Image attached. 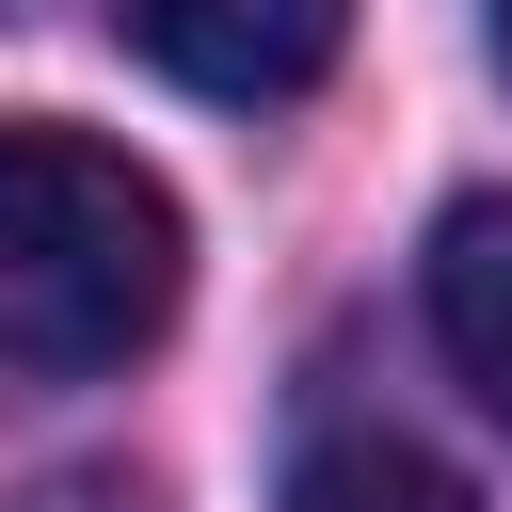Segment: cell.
<instances>
[{
  "label": "cell",
  "instance_id": "1",
  "mask_svg": "<svg viewBox=\"0 0 512 512\" xmlns=\"http://www.w3.org/2000/svg\"><path fill=\"white\" fill-rule=\"evenodd\" d=\"M176 192L96 128H0V368L80 384L176 320Z\"/></svg>",
  "mask_w": 512,
  "mask_h": 512
},
{
  "label": "cell",
  "instance_id": "2",
  "mask_svg": "<svg viewBox=\"0 0 512 512\" xmlns=\"http://www.w3.org/2000/svg\"><path fill=\"white\" fill-rule=\"evenodd\" d=\"M112 32H128L160 80H192V96L256 112V96H304V80L336 64L352 0H112Z\"/></svg>",
  "mask_w": 512,
  "mask_h": 512
},
{
  "label": "cell",
  "instance_id": "3",
  "mask_svg": "<svg viewBox=\"0 0 512 512\" xmlns=\"http://www.w3.org/2000/svg\"><path fill=\"white\" fill-rule=\"evenodd\" d=\"M432 336H448V368L480 384V416L512 432V192H464V208L432 224Z\"/></svg>",
  "mask_w": 512,
  "mask_h": 512
},
{
  "label": "cell",
  "instance_id": "4",
  "mask_svg": "<svg viewBox=\"0 0 512 512\" xmlns=\"http://www.w3.org/2000/svg\"><path fill=\"white\" fill-rule=\"evenodd\" d=\"M288 512H480V496H464L448 464H416L400 432H336V448H304Z\"/></svg>",
  "mask_w": 512,
  "mask_h": 512
},
{
  "label": "cell",
  "instance_id": "5",
  "mask_svg": "<svg viewBox=\"0 0 512 512\" xmlns=\"http://www.w3.org/2000/svg\"><path fill=\"white\" fill-rule=\"evenodd\" d=\"M496 64H512V0H496Z\"/></svg>",
  "mask_w": 512,
  "mask_h": 512
}]
</instances>
